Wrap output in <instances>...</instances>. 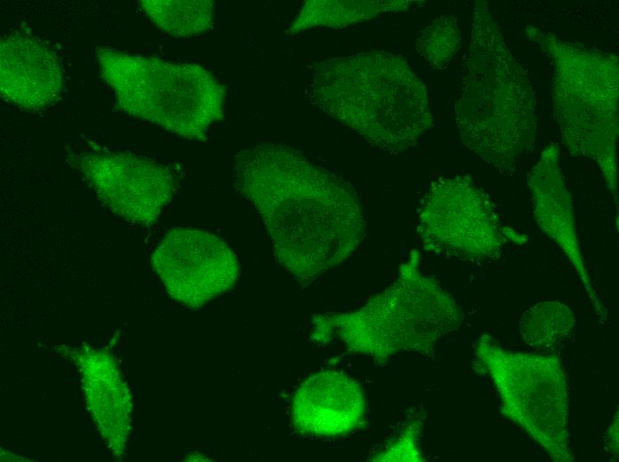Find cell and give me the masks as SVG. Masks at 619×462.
Wrapping results in <instances>:
<instances>
[{"mask_svg": "<svg viewBox=\"0 0 619 462\" xmlns=\"http://www.w3.org/2000/svg\"><path fill=\"white\" fill-rule=\"evenodd\" d=\"M68 162L105 207L133 224H154L178 187L169 164L131 152L82 154Z\"/></svg>", "mask_w": 619, "mask_h": 462, "instance_id": "9c48e42d", "label": "cell"}, {"mask_svg": "<svg viewBox=\"0 0 619 462\" xmlns=\"http://www.w3.org/2000/svg\"><path fill=\"white\" fill-rule=\"evenodd\" d=\"M417 229L426 251L471 262L496 260L509 242H527L502 224L489 195L468 175L430 183L420 202Z\"/></svg>", "mask_w": 619, "mask_h": 462, "instance_id": "ba28073f", "label": "cell"}, {"mask_svg": "<svg viewBox=\"0 0 619 462\" xmlns=\"http://www.w3.org/2000/svg\"><path fill=\"white\" fill-rule=\"evenodd\" d=\"M79 369L88 410L115 458L125 455L132 398L110 354L87 346L68 351Z\"/></svg>", "mask_w": 619, "mask_h": 462, "instance_id": "5bb4252c", "label": "cell"}, {"mask_svg": "<svg viewBox=\"0 0 619 462\" xmlns=\"http://www.w3.org/2000/svg\"><path fill=\"white\" fill-rule=\"evenodd\" d=\"M366 402L359 384L350 377L325 370L308 378L291 405L295 428L317 437H340L365 424Z\"/></svg>", "mask_w": 619, "mask_h": 462, "instance_id": "7c38bea8", "label": "cell"}, {"mask_svg": "<svg viewBox=\"0 0 619 462\" xmlns=\"http://www.w3.org/2000/svg\"><path fill=\"white\" fill-rule=\"evenodd\" d=\"M606 445L607 450L616 458H618V411L608 426Z\"/></svg>", "mask_w": 619, "mask_h": 462, "instance_id": "d6986e66", "label": "cell"}, {"mask_svg": "<svg viewBox=\"0 0 619 462\" xmlns=\"http://www.w3.org/2000/svg\"><path fill=\"white\" fill-rule=\"evenodd\" d=\"M63 72L56 52L36 36L16 33L0 42V93L12 105L39 111L60 99Z\"/></svg>", "mask_w": 619, "mask_h": 462, "instance_id": "8fae6325", "label": "cell"}, {"mask_svg": "<svg viewBox=\"0 0 619 462\" xmlns=\"http://www.w3.org/2000/svg\"><path fill=\"white\" fill-rule=\"evenodd\" d=\"M474 369L492 381L505 418L553 461H575L569 444L567 378L558 355L508 350L482 334Z\"/></svg>", "mask_w": 619, "mask_h": 462, "instance_id": "52a82bcc", "label": "cell"}, {"mask_svg": "<svg viewBox=\"0 0 619 462\" xmlns=\"http://www.w3.org/2000/svg\"><path fill=\"white\" fill-rule=\"evenodd\" d=\"M418 263L417 253H412L397 280L358 311L318 316L313 339L325 343L337 338L350 351L374 359L432 353L464 315L452 296L419 270Z\"/></svg>", "mask_w": 619, "mask_h": 462, "instance_id": "277c9868", "label": "cell"}, {"mask_svg": "<svg viewBox=\"0 0 619 462\" xmlns=\"http://www.w3.org/2000/svg\"><path fill=\"white\" fill-rule=\"evenodd\" d=\"M413 3L399 0H310L305 2L286 33L293 35L313 27H346L372 20L384 12L405 10Z\"/></svg>", "mask_w": 619, "mask_h": 462, "instance_id": "9a60e30c", "label": "cell"}, {"mask_svg": "<svg viewBox=\"0 0 619 462\" xmlns=\"http://www.w3.org/2000/svg\"><path fill=\"white\" fill-rule=\"evenodd\" d=\"M461 43L457 19L453 15H441L422 29L415 48L429 65L444 69L459 51Z\"/></svg>", "mask_w": 619, "mask_h": 462, "instance_id": "ac0fdd59", "label": "cell"}, {"mask_svg": "<svg viewBox=\"0 0 619 462\" xmlns=\"http://www.w3.org/2000/svg\"><path fill=\"white\" fill-rule=\"evenodd\" d=\"M154 271L170 297L198 309L236 283V254L217 235L189 227L167 232L151 256Z\"/></svg>", "mask_w": 619, "mask_h": 462, "instance_id": "30bf717a", "label": "cell"}, {"mask_svg": "<svg viewBox=\"0 0 619 462\" xmlns=\"http://www.w3.org/2000/svg\"><path fill=\"white\" fill-rule=\"evenodd\" d=\"M573 311L559 301H541L527 308L519 324L523 342L535 350L562 343L575 325Z\"/></svg>", "mask_w": 619, "mask_h": 462, "instance_id": "e0dca14e", "label": "cell"}, {"mask_svg": "<svg viewBox=\"0 0 619 462\" xmlns=\"http://www.w3.org/2000/svg\"><path fill=\"white\" fill-rule=\"evenodd\" d=\"M140 5L160 30L173 36L190 37L213 27L211 0H142Z\"/></svg>", "mask_w": 619, "mask_h": 462, "instance_id": "2e32d148", "label": "cell"}, {"mask_svg": "<svg viewBox=\"0 0 619 462\" xmlns=\"http://www.w3.org/2000/svg\"><path fill=\"white\" fill-rule=\"evenodd\" d=\"M234 186L261 215L278 264L302 285L345 261L365 237L353 187L291 147L239 151Z\"/></svg>", "mask_w": 619, "mask_h": 462, "instance_id": "6da1fadb", "label": "cell"}, {"mask_svg": "<svg viewBox=\"0 0 619 462\" xmlns=\"http://www.w3.org/2000/svg\"><path fill=\"white\" fill-rule=\"evenodd\" d=\"M466 71L454 109L462 143L501 174L513 175L537 131L533 88L488 4L475 2Z\"/></svg>", "mask_w": 619, "mask_h": 462, "instance_id": "7a4b0ae2", "label": "cell"}, {"mask_svg": "<svg viewBox=\"0 0 619 462\" xmlns=\"http://www.w3.org/2000/svg\"><path fill=\"white\" fill-rule=\"evenodd\" d=\"M535 220L551 240L560 247L579 275L591 300L596 294L586 272L577 240L573 200L565 182L559 147L551 143L527 173Z\"/></svg>", "mask_w": 619, "mask_h": 462, "instance_id": "4fadbf2b", "label": "cell"}, {"mask_svg": "<svg viewBox=\"0 0 619 462\" xmlns=\"http://www.w3.org/2000/svg\"><path fill=\"white\" fill-rule=\"evenodd\" d=\"M553 66V111L571 155L593 161L617 195L618 58L541 33Z\"/></svg>", "mask_w": 619, "mask_h": 462, "instance_id": "5b68a950", "label": "cell"}, {"mask_svg": "<svg viewBox=\"0 0 619 462\" xmlns=\"http://www.w3.org/2000/svg\"><path fill=\"white\" fill-rule=\"evenodd\" d=\"M95 52L100 76L128 115L196 140L223 118L225 87L205 68L105 46Z\"/></svg>", "mask_w": 619, "mask_h": 462, "instance_id": "8992f818", "label": "cell"}, {"mask_svg": "<svg viewBox=\"0 0 619 462\" xmlns=\"http://www.w3.org/2000/svg\"><path fill=\"white\" fill-rule=\"evenodd\" d=\"M310 102L390 154L414 147L433 126L426 87L406 60L382 51L317 64Z\"/></svg>", "mask_w": 619, "mask_h": 462, "instance_id": "3957f363", "label": "cell"}]
</instances>
